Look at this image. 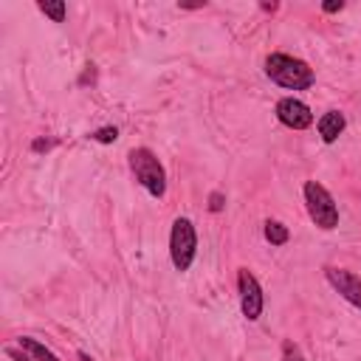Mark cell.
Wrapping results in <instances>:
<instances>
[{"label": "cell", "instance_id": "6da1fadb", "mask_svg": "<svg viewBox=\"0 0 361 361\" xmlns=\"http://www.w3.org/2000/svg\"><path fill=\"white\" fill-rule=\"evenodd\" d=\"M265 76L288 90H307L316 82V73L307 62L290 54H268L265 56Z\"/></svg>", "mask_w": 361, "mask_h": 361}, {"label": "cell", "instance_id": "7a4b0ae2", "mask_svg": "<svg viewBox=\"0 0 361 361\" xmlns=\"http://www.w3.org/2000/svg\"><path fill=\"white\" fill-rule=\"evenodd\" d=\"M130 169L135 175V180L152 195V197H164L166 195V172L164 164L158 161V155L149 147H135L130 149Z\"/></svg>", "mask_w": 361, "mask_h": 361}, {"label": "cell", "instance_id": "3957f363", "mask_svg": "<svg viewBox=\"0 0 361 361\" xmlns=\"http://www.w3.org/2000/svg\"><path fill=\"white\" fill-rule=\"evenodd\" d=\"M302 192H305V206H307L310 220H313L319 228H324V231L336 228V226H338V206H336L333 195H330L319 180H307Z\"/></svg>", "mask_w": 361, "mask_h": 361}, {"label": "cell", "instance_id": "277c9868", "mask_svg": "<svg viewBox=\"0 0 361 361\" xmlns=\"http://www.w3.org/2000/svg\"><path fill=\"white\" fill-rule=\"evenodd\" d=\"M197 254V234L189 217H178L169 231V257L175 271H189Z\"/></svg>", "mask_w": 361, "mask_h": 361}, {"label": "cell", "instance_id": "5b68a950", "mask_svg": "<svg viewBox=\"0 0 361 361\" xmlns=\"http://www.w3.org/2000/svg\"><path fill=\"white\" fill-rule=\"evenodd\" d=\"M237 290H240V307H243V316L248 322H257L262 316V288L257 282V276L248 271V268H240L237 271Z\"/></svg>", "mask_w": 361, "mask_h": 361}, {"label": "cell", "instance_id": "8992f818", "mask_svg": "<svg viewBox=\"0 0 361 361\" xmlns=\"http://www.w3.org/2000/svg\"><path fill=\"white\" fill-rule=\"evenodd\" d=\"M276 118H279V124H285L290 130H307L313 124L310 107L296 96H285L276 102Z\"/></svg>", "mask_w": 361, "mask_h": 361}, {"label": "cell", "instance_id": "52a82bcc", "mask_svg": "<svg viewBox=\"0 0 361 361\" xmlns=\"http://www.w3.org/2000/svg\"><path fill=\"white\" fill-rule=\"evenodd\" d=\"M324 276H327V282L333 285V290H336L341 299H347L350 305L361 307V276H355V274L347 271V268H333V265L324 268Z\"/></svg>", "mask_w": 361, "mask_h": 361}, {"label": "cell", "instance_id": "ba28073f", "mask_svg": "<svg viewBox=\"0 0 361 361\" xmlns=\"http://www.w3.org/2000/svg\"><path fill=\"white\" fill-rule=\"evenodd\" d=\"M319 135H322V141L324 144H333L341 133H344V127H347V118H344V113L341 110H327L322 118H319Z\"/></svg>", "mask_w": 361, "mask_h": 361}, {"label": "cell", "instance_id": "9c48e42d", "mask_svg": "<svg viewBox=\"0 0 361 361\" xmlns=\"http://www.w3.org/2000/svg\"><path fill=\"white\" fill-rule=\"evenodd\" d=\"M17 344H20V350L28 355V361H59L45 344H39L37 338H31V336H20L17 338Z\"/></svg>", "mask_w": 361, "mask_h": 361}, {"label": "cell", "instance_id": "30bf717a", "mask_svg": "<svg viewBox=\"0 0 361 361\" xmlns=\"http://www.w3.org/2000/svg\"><path fill=\"white\" fill-rule=\"evenodd\" d=\"M262 234H265V240H268L271 245H285V243L290 240V231H288V226H282L279 220H265V228H262Z\"/></svg>", "mask_w": 361, "mask_h": 361}, {"label": "cell", "instance_id": "8fae6325", "mask_svg": "<svg viewBox=\"0 0 361 361\" xmlns=\"http://www.w3.org/2000/svg\"><path fill=\"white\" fill-rule=\"evenodd\" d=\"M37 6H39V11H42L45 17H51L54 23H65L68 8H65V3H62V0H39Z\"/></svg>", "mask_w": 361, "mask_h": 361}, {"label": "cell", "instance_id": "7c38bea8", "mask_svg": "<svg viewBox=\"0 0 361 361\" xmlns=\"http://www.w3.org/2000/svg\"><path fill=\"white\" fill-rule=\"evenodd\" d=\"M90 138L99 141V144H113V141L118 138V130H116V127H102V130L90 133Z\"/></svg>", "mask_w": 361, "mask_h": 361}, {"label": "cell", "instance_id": "4fadbf2b", "mask_svg": "<svg viewBox=\"0 0 361 361\" xmlns=\"http://www.w3.org/2000/svg\"><path fill=\"white\" fill-rule=\"evenodd\" d=\"M282 361H305V358L293 341H282Z\"/></svg>", "mask_w": 361, "mask_h": 361}, {"label": "cell", "instance_id": "5bb4252c", "mask_svg": "<svg viewBox=\"0 0 361 361\" xmlns=\"http://www.w3.org/2000/svg\"><path fill=\"white\" fill-rule=\"evenodd\" d=\"M223 206H226L223 192H212V195H209V212H220Z\"/></svg>", "mask_w": 361, "mask_h": 361}, {"label": "cell", "instance_id": "9a60e30c", "mask_svg": "<svg viewBox=\"0 0 361 361\" xmlns=\"http://www.w3.org/2000/svg\"><path fill=\"white\" fill-rule=\"evenodd\" d=\"M341 8H344V3H341V0H327V3H322V11H327V14L341 11Z\"/></svg>", "mask_w": 361, "mask_h": 361}, {"label": "cell", "instance_id": "2e32d148", "mask_svg": "<svg viewBox=\"0 0 361 361\" xmlns=\"http://www.w3.org/2000/svg\"><path fill=\"white\" fill-rule=\"evenodd\" d=\"M48 147H51V141H42V138L31 144V149H34V152H42V149H48Z\"/></svg>", "mask_w": 361, "mask_h": 361}, {"label": "cell", "instance_id": "e0dca14e", "mask_svg": "<svg viewBox=\"0 0 361 361\" xmlns=\"http://www.w3.org/2000/svg\"><path fill=\"white\" fill-rule=\"evenodd\" d=\"M79 361H93V358H90L87 353H79Z\"/></svg>", "mask_w": 361, "mask_h": 361}]
</instances>
